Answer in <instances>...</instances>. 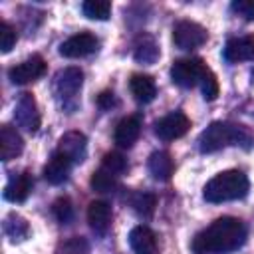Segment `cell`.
Segmentation results:
<instances>
[{
  "instance_id": "d6986e66",
  "label": "cell",
  "mask_w": 254,
  "mask_h": 254,
  "mask_svg": "<svg viewBox=\"0 0 254 254\" xmlns=\"http://www.w3.org/2000/svg\"><path fill=\"white\" fill-rule=\"evenodd\" d=\"M129 87H131V93L133 97L139 101V103H149L155 99L157 95V85L153 81L151 75H143V73H135L129 81Z\"/></svg>"
},
{
  "instance_id": "d4e9b609",
  "label": "cell",
  "mask_w": 254,
  "mask_h": 254,
  "mask_svg": "<svg viewBox=\"0 0 254 254\" xmlns=\"http://www.w3.org/2000/svg\"><path fill=\"white\" fill-rule=\"evenodd\" d=\"M157 56H159V50H157V46H155V42L151 38H143L135 48V60L137 62L151 64V62L157 60Z\"/></svg>"
},
{
  "instance_id": "52a82bcc",
  "label": "cell",
  "mask_w": 254,
  "mask_h": 254,
  "mask_svg": "<svg viewBox=\"0 0 254 254\" xmlns=\"http://www.w3.org/2000/svg\"><path fill=\"white\" fill-rule=\"evenodd\" d=\"M14 119L22 129H26L30 133L38 131V127H40V111H38V103L32 97V93H22L18 97L16 107H14Z\"/></svg>"
},
{
  "instance_id": "9c48e42d",
  "label": "cell",
  "mask_w": 254,
  "mask_h": 254,
  "mask_svg": "<svg viewBox=\"0 0 254 254\" xmlns=\"http://www.w3.org/2000/svg\"><path fill=\"white\" fill-rule=\"evenodd\" d=\"M95 50H97V38L89 32L75 34L60 46V54L64 58H83V56L93 54Z\"/></svg>"
},
{
  "instance_id": "ba28073f",
  "label": "cell",
  "mask_w": 254,
  "mask_h": 254,
  "mask_svg": "<svg viewBox=\"0 0 254 254\" xmlns=\"http://www.w3.org/2000/svg\"><path fill=\"white\" fill-rule=\"evenodd\" d=\"M189 127H190V119L185 113L175 111L155 123V133L163 141H175V139L183 137L189 131Z\"/></svg>"
},
{
  "instance_id": "6da1fadb",
  "label": "cell",
  "mask_w": 254,
  "mask_h": 254,
  "mask_svg": "<svg viewBox=\"0 0 254 254\" xmlns=\"http://www.w3.org/2000/svg\"><path fill=\"white\" fill-rule=\"evenodd\" d=\"M246 240V226L234 216L216 218L192 238V254H228Z\"/></svg>"
},
{
  "instance_id": "7c38bea8",
  "label": "cell",
  "mask_w": 254,
  "mask_h": 254,
  "mask_svg": "<svg viewBox=\"0 0 254 254\" xmlns=\"http://www.w3.org/2000/svg\"><path fill=\"white\" fill-rule=\"evenodd\" d=\"M224 60L230 64L254 60V36L232 38L224 46Z\"/></svg>"
},
{
  "instance_id": "30bf717a",
  "label": "cell",
  "mask_w": 254,
  "mask_h": 254,
  "mask_svg": "<svg viewBox=\"0 0 254 254\" xmlns=\"http://www.w3.org/2000/svg\"><path fill=\"white\" fill-rule=\"evenodd\" d=\"M58 153L65 155L71 163H81L87 153V139L79 131H67L60 137Z\"/></svg>"
},
{
  "instance_id": "e0dca14e",
  "label": "cell",
  "mask_w": 254,
  "mask_h": 254,
  "mask_svg": "<svg viewBox=\"0 0 254 254\" xmlns=\"http://www.w3.org/2000/svg\"><path fill=\"white\" fill-rule=\"evenodd\" d=\"M69 169H71V161L65 155H62V153L56 151L52 155V159L48 161V165L44 167V177L52 185H62L67 179Z\"/></svg>"
},
{
  "instance_id": "f1b7e54d",
  "label": "cell",
  "mask_w": 254,
  "mask_h": 254,
  "mask_svg": "<svg viewBox=\"0 0 254 254\" xmlns=\"http://www.w3.org/2000/svg\"><path fill=\"white\" fill-rule=\"evenodd\" d=\"M60 254H89V244L83 236H71L60 248Z\"/></svg>"
},
{
  "instance_id": "cb8c5ba5",
  "label": "cell",
  "mask_w": 254,
  "mask_h": 254,
  "mask_svg": "<svg viewBox=\"0 0 254 254\" xmlns=\"http://www.w3.org/2000/svg\"><path fill=\"white\" fill-rule=\"evenodd\" d=\"M81 10L91 20H107L111 14V4L105 0H87V2H83Z\"/></svg>"
},
{
  "instance_id": "ac0fdd59",
  "label": "cell",
  "mask_w": 254,
  "mask_h": 254,
  "mask_svg": "<svg viewBox=\"0 0 254 254\" xmlns=\"http://www.w3.org/2000/svg\"><path fill=\"white\" fill-rule=\"evenodd\" d=\"M139 133H141V121L137 117H133V115L123 117L115 127V143H117V147H123V149L131 147L137 141Z\"/></svg>"
},
{
  "instance_id": "1f68e13d",
  "label": "cell",
  "mask_w": 254,
  "mask_h": 254,
  "mask_svg": "<svg viewBox=\"0 0 254 254\" xmlns=\"http://www.w3.org/2000/svg\"><path fill=\"white\" fill-rule=\"evenodd\" d=\"M97 105H99L101 109H109L111 105H115V95H113V91H103V93L97 97Z\"/></svg>"
},
{
  "instance_id": "484cf974",
  "label": "cell",
  "mask_w": 254,
  "mask_h": 254,
  "mask_svg": "<svg viewBox=\"0 0 254 254\" xmlns=\"http://www.w3.org/2000/svg\"><path fill=\"white\" fill-rule=\"evenodd\" d=\"M198 83H200V87H202L204 99H208V101L216 99V95H218V81H216V75H214L208 67H204V71H202Z\"/></svg>"
},
{
  "instance_id": "44dd1931",
  "label": "cell",
  "mask_w": 254,
  "mask_h": 254,
  "mask_svg": "<svg viewBox=\"0 0 254 254\" xmlns=\"http://www.w3.org/2000/svg\"><path fill=\"white\" fill-rule=\"evenodd\" d=\"M129 202H131L133 210H135L139 216H143V218H149V216L153 214V210H155L157 198H155V194H153V192H145V190H139V192H133V194H131Z\"/></svg>"
},
{
  "instance_id": "f546056e",
  "label": "cell",
  "mask_w": 254,
  "mask_h": 254,
  "mask_svg": "<svg viewBox=\"0 0 254 254\" xmlns=\"http://www.w3.org/2000/svg\"><path fill=\"white\" fill-rule=\"evenodd\" d=\"M16 44V30L8 22H0V50L2 54H8Z\"/></svg>"
},
{
  "instance_id": "8fae6325",
  "label": "cell",
  "mask_w": 254,
  "mask_h": 254,
  "mask_svg": "<svg viewBox=\"0 0 254 254\" xmlns=\"http://www.w3.org/2000/svg\"><path fill=\"white\" fill-rule=\"evenodd\" d=\"M44 71H46V62L40 56H32V58L24 60L22 64L14 65L8 71V77L12 79V83L22 85V83H30V81L38 79Z\"/></svg>"
},
{
  "instance_id": "83f0119b",
  "label": "cell",
  "mask_w": 254,
  "mask_h": 254,
  "mask_svg": "<svg viewBox=\"0 0 254 254\" xmlns=\"http://www.w3.org/2000/svg\"><path fill=\"white\" fill-rule=\"evenodd\" d=\"M101 167H103V169H107L109 173H113V175L117 177V175H121V173L127 169V159H125L121 153L111 151V153H107V155L103 157Z\"/></svg>"
},
{
  "instance_id": "3957f363",
  "label": "cell",
  "mask_w": 254,
  "mask_h": 254,
  "mask_svg": "<svg viewBox=\"0 0 254 254\" xmlns=\"http://www.w3.org/2000/svg\"><path fill=\"white\" fill-rule=\"evenodd\" d=\"M248 192V177L242 171L230 169L214 175L202 189V196L208 202H226L246 196Z\"/></svg>"
},
{
  "instance_id": "ffe728a7",
  "label": "cell",
  "mask_w": 254,
  "mask_h": 254,
  "mask_svg": "<svg viewBox=\"0 0 254 254\" xmlns=\"http://www.w3.org/2000/svg\"><path fill=\"white\" fill-rule=\"evenodd\" d=\"M147 167H149V173H151L157 181H169L171 175H173V169H175L171 155L165 153V151H155V153L149 157Z\"/></svg>"
},
{
  "instance_id": "603a6c76",
  "label": "cell",
  "mask_w": 254,
  "mask_h": 254,
  "mask_svg": "<svg viewBox=\"0 0 254 254\" xmlns=\"http://www.w3.org/2000/svg\"><path fill=\"white\" fill-rule=\"evenodd\" d=\"M91 187L97 190V192H111L115 187H117V177L113 173H109L107 169H97L93 175H91Z\"/></svg>"
},
{
  "instance_id": "5bb4252c",
  "label": "cell",
  "mask_w": 254,
  "mask_h": 254,
  "mask_svg": "<svg viewBox=\"0 0 254 254\" xmlns=\"http://www.w3.org/2000/svg\"><path fill=\"white\" fill-rule=\"evenodd\" d=\"M24 149V141L20 137V133L10 127V125H2L0 127V157L2 161H10L16 159Z\"/></svg>"
},
{
  "instance_id": "9a60e30c",
  "label": "cell",
  "mask_w": 254,
  "mask_h": 254,
  "mask_svg": "<svg viewBox=\"0 0 254 254\" xmlns=\"http://www.w3.org/2000/svg\"><path fill=\"white\" fill-rule=\"evenodd\" d=\"M87 222L93 232L105 234L111 224V206L105 200H93L87 208Z\"/></svg>"
},
{
  "instance_id": "7a4b0ae2",
  "label": "cell",
  "mask_w": 254,
  "mask_h": 254,
  "mask_svg": "<svg viewBox=\"0 0 254 254\" xmlns=\"http://www.w3.org/2000/svg\"><path fill=\"white\" fill-rule=\"evenodd\" d=\"M250 141H252V137L242 125L214 121L198 135V149H200V153H214L228 145L250 147Z\"/></svg>"
},
{
  "instance_id": "2e32d148",
  "label": "cell",
  "mask_w": 254,
  "mask_h": 254,
  "mask_svg": "<svg viewBox=\"0 0 254 254\" xmlns=\"http://www.w3.org/2000/svg\"><path fill=\"white\" fill-rule=\"evenodd\" d=\"M34 181L28 173H20L16 177H12L8 181V185L4 187V198L10 202H24L28 198V194L32 192Z\"/></svg>"
},
{
  "instance_id": "4fadbf2b",
  "label": "cell",
  "mask_w": 254,
  "mask_h": 254,
  "mask_svg": "<svg viewBox=\"0 0 254 254\" xmlns=\"http://www.w3.org/2000/svg\"><path fill=\"white\" fill-rule=\"evenodd\" d=\"M129 244L135 254H157L155 232L145 224H139L129 232Z\"/></svg>"
},
{
  "instance_id": "4316f807",
  "label": "cell",
  "mask_w": 254,
  "mask_h": 254,
  "mask_svg": "<svg viewBox=\"0 0 254 254\" xmlns=\"http://www.w3.org/2000/svg\"><path fill=\"white\" fill-rule=\"evenodd\" d=\"M52 212L54 216L62 222V224H67L71 218H73V206H71V200L67 196H60L54 204H52Z\"/></svg>"
},
{
  "instance_id": "4dcf8cb0",
  "label": "cell",
  "mask_w": 254,
  "mask_h": 254,
  "mask_svg": "<svg viewBox=\"0 0 254 254\" xmlns=\"http://www.w3.org/2000/svg\"><path fill=\"white\" fill-rule=\"evenodd\" d=\"M232 12L246 18V20H254V0H234L232 2Z\"/></svg>"
},
{
  "instance_id": "8992f818",
  "label": "cell",
  "mask_w": 254,
  "mask_h": 254,
  "mask_svg": "<svg viewBox=\"0 0 254 254\" xmlns=\"http://www.w3.org/2000/svg\"><path fill=\"white\" fill-rule=\"evenodd\" d=\"M204 67H206V64L202 60H198V58L179 60L171 67V77L181 87H192V85H196L200 81V75H202Z\"/></svg>"
},
{
  "instance_id": "7402d4cb",
  "label": "cell",
  "mask_w": 254,
  "mask_h": 254,
  "mask_svg": "<svg viewBox=\"0 0 254 254\" xmlns=\"http://www.w3.org/2000/svg\"><path fill=\"white\" fill-rule=\"evenodd\" d=\"M4 232H6V236L10 238V240H24L26 236H28V232H30V228H28V222L22 218V216H18V214H10V216H6V220H4Z\"/></svg>"
},
{
  "instance_id": "5b68a950",
  "label": "cell",
  "mask_w": 254,
  "mask_h": 254,
  "mask_svg": "<svg viewBox=\"0 0 254 254\" xmlns=\"http://www.w3.org/2000/svg\"><path fill=\"white\" fill-rule=\"evenodd\" d=\"M173 42L179 50H192L206 42V30L190 20H183L173 28Z\"/></svg>"
},
{
  "instance_id": "277c9868",
  "label": "cell",
  "mask_w": 254,
  "mask_h": 254,
  "mask_svg": "<svg viewBox=\"0 0 254 254\" xmlns=\"http://www.w3.org/2000/svg\"><path fill=\"white\" fill-rule=\"evenodd\" d=\"M83 83V73L79 67H64L56 73L54 77V93L60 99V103L65 109H75L77 107V93Z\"/></svg>"
}]
</instances>
